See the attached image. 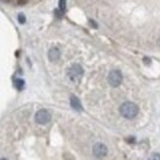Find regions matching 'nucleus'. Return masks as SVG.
Returning <instances> with one entry per match:
<instances>
[{
  "label": "nucleus",
  "instance_id": "obj_15",
  "mask_svg": "<svg viewBox=\"0 0 160 160\" xmlns=\"http://www.w3.org/2000/svg\"><path fill=\"white\" fill-rule=\"evenodd\" d=\"M1 1H5V2H9V0H1Z\"/></svg>",
  "mask_w": 160,
  "mask_h": 160
},
{
  "label": "nucleus",
  "instance_id": "obj_13",
  "mask_svg": "<svg viewBox=\"0 0 160 160\" xmlns=\"http://www.w3.org/2000/svg\"><path fill=\"white\" fill-rule=\"evenodd\" d=\"M90 23H91V26H94V27H95V28H96V27H98V25H96V22H95V21L90 20Z\"/></svg>",
  "mask_w": 160,
  "mask_h": 160
},
{
  "label": "nucleus",
  "instance_id": "obj_4",
  "mask_svg": "<svg viewBox=\"0 0 160 160\" xmlns=\"http://www.w3.org/2000/svg\"><path fill=\"white\" fill-rule=\"evenodd\" d=\"M107 147L103 144V143H96V144H94V147H92V154H94V157L95 158H98V159H101V158H105L106 155H107Z\"/></svg>",
  "mask_w": 160,
  "mask_h": 160
},
{
  "label": "nucleus",
  "instance_id": "obj_5",
  "mask_svg": "<svg viewBox=\"0 0 160 160\" xmlns=\"http://www.w3.org/2000/svg\"><path fill=\"white\" fill-rule=\"evenodd\" d=\"M35 121L38 124H47L51 121V113L47 110H40L35 115Z\"/></svg>",
  "mask_w": 160,
  "mask_h": 160
},
{
  "label": "nucleus",
  "instance_id": "obj_16",
  "mask_svg": "<svg viewBox=\"0 0 160 160\" xmlns=\"http://www.w3.org/2000/svg\"><path fill=\"white\" fill-rule=\"evenodd\" d=\"M0 160H8V159H5V158H1Z\"/></svg>",
  "mask_w": 160,
  "mask_h": 160
},
{
  "label": "nucleus",
  "instance_id": "obj_12",
  "mask_svg": "<svg viewBox=\"0 0 160 160\" xmlns=\"http://www.w3.org/2000/svg\"><path fill=\"white\" fill-rule=\"evenodd\" d=\"M149 160H160V154H158V153L153 154V155L149 158Z\"/></svg>",
  "mask_w": 160,
  "mask_h": 160
},
{
  "label": "nucleus",
  "instance_id": "obj_2",
  "mask_svg": "<svg viewBox=\"0 0 160 160\" xmlns=\"http://www.w3.org/2000/svg\"><path fill=\"white\" fill-rule=\"evenodd\" d=\"M67 74H68V78H69L70 81L78 82V81H80V79L82 78V75H84V69H82V67H81L80 64H73V65L68 69Z\"/></svg>",
  "mask_w": 160,
  "mask_h": 160
},
{
  "label": "nucleus",
  "instance_id": "obj_1",
  "mask_svg": "<svg viewBox=\"0 0 160 160\" xmlns=\"http://www.w3.org/2000/svg\"><path fill=\"white\" fill-rule=\"evenodd\" d=\"M138 106L134 103V102H131V101H126L123 102L120 106V113L121 116H123L124 118L127 120H132L137 115H138Z\"/></svg>",
  "mask_w": 160,
  "mask_h": 160
},
{
  "label": "nucleus",
  "instance_id": "obj_11",
  "mask_svg": "<svg viewBox=\"0 0 160 160\" xmlns=\"http://www.w3.org/2000/svg\"><path fill=\"white\" fill-rule=\"evenodd\" d=\"M54 15H56V18H57V19H60V18L63 16V12L60 11L59 9H57V10H54Z\"/></svg>",
  "mask_w": 160,
  "mask_h": 160
},
{
  "label": "nucleus",
  "instance_id": "obj_9",
  "mask_svg": "<svg viewBox=\"0 0 160 160\" xmlns=\"http://www.w3.org/2000/svg\"><path fill=\"white\" fill-rule=\"evenodd\" d=\"M65 8H67V0H59V10L62 12L65 11Z\"/></svg>",
  "mask_w": 160,
  "mask_h": 160
},
{
  "label": "nucleus",
  "instance_id": "obj_3",
  "mask_svg": "<svg viewBox=\"0 0 160 160\" xmlns=\"http://www.w3.org/2000/svg\"><path fill=\"white\" fill-rule=\"evenodd\" d=\"M107 80H108V84H110L111 86L117 88V86H120L121 82H122V80H123L122 73H121L120 70H117V69L111 70V72H110V74H108Z\"/></svg>",
  "mask_w": 160,
  "mask_h": 160
},
{
  "label": "nucleus",
  "instance_id": "obj_8",
  "mask_svg": "<svg viewBox=\"0 0 160 160\" xmlns=\"http://www.w3.org/2000/svg\"><path fill=\"white\" fill-rule=\"evenodd\" d=\"M14 85H15V88L18 90H22L25 88V81L22 79H15L14 80Z\"/></svg>",
  "mask_w": 160,
  "mask_h": 160
},
{
  "label": "nucleus",
  "instance_id": "obj_10",
  "mask_svg": "<svg viewBox=\"0 0 160 160\" xmlns=\"http://www.w3.org/2000/svg\"><path fill=\"white\" fill-rule=\"evenodd\" d=\"M18 20L20 23H25V21H26V18H25V15L23 14H19V16H18Z\"/></svg>",
  "mask_w": 160,
  "mask_h": 160
},
{
  "label": "nucleus",
  "instance_id": "obj_14",
  "mask_svg": "<svg viewBox=\"0 0 160 160\" xmlns=\"http://www.w3.org/2000/svg\"><path fill=\"white\" fill-rule=\"evenodd\" d=\"M127 140H128L129 143H134V142H136V139H134V138H129V139H127Z\"/></svg>",
  "mask_w": 160,
  "mask_h": 160
},
{
  "label": "nucleus",
  "instance_id": "obj_6",
  "mask_svg": "<svg viewBox=\"0 0 160 160\" xmlns=\"http://www.w3.org/2000/svg\"><path fill=\"white\" fill-rule=\"evenodd\" d=\"M59 57H60L59 48L53 47V48L49 49V52H48V58H49L51 62H57V60L59 59Z\"/></svg>",
  "mask_w": 160,
  "mask_h": 160
},
{
  "label": "nucleus",
  "instance_id": "obj_7",
  "mask_svg": "<svg viewBox=\"0 0 160 160\" xmlns=\"http://www.w3.org/2000/svg\"><path fill=\"white\" fill-rule=\"evenodd\" d=\"M70 106H72L75 111H82V106H81L80 100L77 96H72V98H70Z\"/></svg>",
  "mask_w": 160,
  "mask_h": 160
}]
</instances>
